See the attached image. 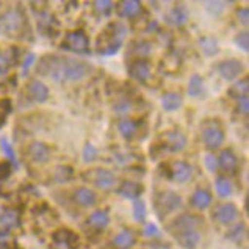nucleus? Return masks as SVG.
<instances>
[{
    "label": "nucleus",
    "mask_w": 249,
    "mask_h": 249,
    "mask_svg": "<svg viewBox=\"0 0 249 249\" xmlns=\"http://www.w3.org/2000/svg\"><path fill=\"white\" fill-rule=\"evenodd\" d=\"M118 129H119L121 135H123L124 138H132L138 130V124L135 123V121H132V119H124V121H121V123H119Z\"/></svg>",
    "instance_id": "nucleus-29"
},
{
    "label": "nucleus",
    "mask_w": 249,
    "mask_h": 249,
    "mask_svg": "<svg viewBox=\"0 0 249 249\" xmlns=\"http://www.w3.org/2000/svg\"><path fill=\"white\" fill-rule=\"evenodd\" d=\"M235 44H237L243 52H248V51H249V36H248V32H243V33H238V35H237Z\"/></svg>",
    "instance_id": "nucleus-41"
},
{
    "label": "nucleus",
    "mask_w": 249,
    "mask_h": 249,
    "mask_svg": "<svg viewBox=\"0 0 249 249\" xmlns=\"http://www.w3.org/2000/svg\"><path fill=\"white\" fill-rule=\"evenodd\" d=\"M28 159L35 163H46L51 159V147L41 141H33L28 146Z\"/></svg>",
    "instance_id": "nucleus-14"
},
{
    "label": "nucleus",
    "mask_w": 249,
    "mask_h": 249,
    "mask_svg": "<svg viewBox=\"0 0 249 249\" xmlns=\"http://www.w3.org/2000/svg\"><path fill=\"white\" fill-rule=\"evenodd\" d=\"M0 24H2V30L6 35L16 36V35H19L20 32L24 30L25 18L19 10H8L2 16V19H0Z\"/></svg>",
    "instance_id": "nucleus-4"
},
{
    "label": "nucleus",
    "mask_w": 249,
    "mask_h": 249,
    "mask_svg": "<svg viewBox=\"0 0 249 249\" xmlns=\"http://www.w3.org/2000/svg\"><path fill=\"white\" fill-rule=\"evenodd\" d=\"M74 201L82 207H92L97 202V195L94 193V190L82 187L74 191Z\"/></svg>",
    "instance_id": "nucleus-17"
},
{
    "label": "nucleus",
    "mask_w": 249,
    "mask_h": 249,
    "mask_svg": "<svg viewBox=\"0 0 249 249\" xmlns=\"http://www.w3.org/2000/svg\"><path fill=\"white\" fill-rule=\"evenodd\" d=\"M144 235L146 237H159L160 235L159 227L155 226V224H146V227H144Z\"/></svg>",
    "instance_id": "nucleus-44"
},
{
    "label": "nucleus",
    "mask_w": 249,
    "mask_h": 249,
    "mask_svg": "<svg viewBox=\"0 0 249 249\" xmlns=\"http://www.w3.org/2000/svg\"><path fill=\"white\" fill-rule=\"evenodd\" d=\"M207 8L213 14H219V13L223 11V8H224V3L223 2H209L207 3Z\"/></svg>",
    "instance_id": "nucleus-45"
},
{
    "label": "nucleus",
    "mask_w": 249,
    "mask_h": 249,
    "mask_svg": "<svg viewBox=\"0 0 249 249\" xmlns=\"http://www.w3.org/2000/svg\"><path fill=\"white\" fill-rule=\"evenodd\" d=\"M245 235H246V229H245V224H241V223L233 226L229 231V233H227V237L233 241H241L245 238Z\"/></svg>",
    "instance_id": "nucleus-35"
},
{
    "label": "nucleus",
    "mask_w": 249,
    "mask_h": 249,
    "mask_svg": "<svg viewBox=\"0 0 249 249\" xmlns=\"http://www.w3.org/2000/svg\"><path fill=\"white\" fill-rule=\"evenodd\" d=\"M168 20H169V24H173L176 27H182L187 24V20H188V11L187 8H183V6H176V8H173L169 11L168 14Z\"/></svg>",
    "instance_id": "nucleus-23"
},
{
    "label": "nucleus",
    "mask_w": 249,
    "mask_h": 249,
    "mask_svg": "<svg viewBox=\"0 0 249 249\" xmlns=\"http://www.w3.org/2000/svg\"><path fill=\"white\" fill-rule=\"evenodd\" d=\"M202 91H204V82H202V79L197 74L191 75L190 80H188V96L197 97V96L202 94Z\"/></svg>",
    "instance_id": "nucleus-27"
},
{
    "label": "nucleus",
    "mask_w": 249,
    "mask_h": 249,
    "mask_svg": "<svg viewBox=\"0 0 249 249\" xmlns=\"http://www.w3.org/2000/svg\"><path fill=\"white\" fill-rule=\"evenodd\" d=\"M92 6H94V11L97 14H108L115 3L110 2V0H97V2L92 3Z\"/></svg>",
    "instance_id": "nucleus-36"
},
{
    "label": "nucleus",
    "mask_w": 249,
    "mask_h": 249,
    "mask_svg": "<svg viewBox=\"0 0 249 249\" xmlns=\"http://www.w3.org/2000/svg\"><path fill=\"white\" fill-rule=\"evenodd\" d=\"M141 11V3L137 0H124V2L118 3V13L119 16L132 19L135 16H138Z\"/></svg>",
    "instance_id": "nucleus-19"
},
{
    "label": "nucleus",
    "mask_w": 249,
    "mask_h": 249,
    "mask_svg": "<svg viewBox=\"0 0 249 249\" xmlns=\"http://www.w3.org/2000/svg\"><path fill=\"white\" fill-rule=\"evenodd\" d=\"M27 89H28V94H30V97L35 102H46L49 99V89L46 85L39 80H32L28 83Z\"/></svg>",
    "instance_id": "nucleus-18"
},
{
    "label": "nucleus",
    "mask_w": 249,
    "mask_h": 249,
    "mask_svg": "<svg viewBox=\"0 0 249 249\" xmlns=\"http://www.w3.org/2000/svg\"><path fill=\"white\" fill-rule=\"evenodd\" d=\"M237 16H238V19L241 20V24H243V25H248V22H249V11H248V8H241V10H238Z\"/></svg>",
    "instance_id": "nucleus-46"
},
{
    "label": "nucleus",
    "mask_w": 249,
    "mask_h": 249,
    "mask_svg": "<svg viewBox=\"0 0 249 249\" xmlns=\"http://www.w3.org/2000/svg\"><path fill=\"white\" fill-rule=\"evenodd\" d=\"M82 157H83V160L87 161V163L94 161L96 157H97V149L92 146V144H87V146H85V149H83Z\"/></svg>",
    "instance_id": "nucleus-39"
},
{
    "label": "nucleus",
    "mask_w": 249,
    "mask_h": 249,
    "mask_svg": "<svg viewBox=\"0 0 249 249\" xmlns=\"http://www.w3.org/2000/svg\"><path fill=\"white\" fill-rule=\"evenodd\" d=\"M213 218H215L219 224H224V226L232 224L238 218V209H237V205H233L231 202L219 204L218 207L215 209Z\"/></svg>",
    "instance_id": "nucleus-8"
},
{
    "label": "nucleus",
    "mask_w": 249,
    "mask_h": 249,
    "mask_svg": "<svg viewBox=\"0 0 249 249\" xmlns=\"http://www.w3.org/2000/svg\"><path fill=\"white\" fill-rule=\"evenodd\" d=\"M218 72L221 74L223 79L226 80H233L243 72V65H241L240 60L231 58V60H224L218 65Z\"/></svg>",
    "instance_id": "nucleus-10"
},
{
    "label": "nucleus",
    "mask_w": 249,
    "mask_h": 249,
    "mask_svg": "<svg viewBox=\"0 0 249 249\" xmlns=\"http://www.w3.org/2000/svg\"><path fill=\"white\" fill-rule=\"evenodd\" d=\"M130 110H132V104H130L129 99H125V97L119 99V101L115 104V111L118 113V115H127Z\"/></svg>",
    "instance_id": "nucleus-38"
},
{
    "label": "nucleus",
    "mask_w": 249,
    "mask_h": 249,
    "mask_svg": "<svg viewBox=\"0 0 249 249\" xmlns=\"http://www.w3.org/2000/svg\"><path fill=\"white\" fill-rule=\"evenodd\" d=\"M163 141H165V146L169 149V151H182L187 144V137L179 132V130H169L163 135Z\"/></svg>",
    "instance_id": "nucleus-16"
},
{
    "label": "nucleus",
    "mask_w": 249,
    "mask_h": 249,
    "mask_svg": "<svg viewBox=\"0 0 249 249\" xmlns=\"http://www.w3.org/2000/svg\"><path fill=\"white\" fill-rule=\"evenodd\" d=\"M204 165L210 171V173H215V171L218 169V159L213 154H205L204 155Z\"/></svg>",
    "instance_id": "nucleus-40"
},
{
    "label": "nucleus",
    "mask_w": 249,
    "mask_h": 249,
    "mask_svg": "<svg viewBox=\"0 0 249 249\" xmlns=\"http://www.w3.org/2000/svg\"><path fill=\"white\" fill-rule=\"evenodd\" d=\"M127 35V27L123 22L108 25L97 39V49L102 55H111L119 51Z\"/></svg>",
    "instance_id": "nucleus-2"
},
{
    "label": "nucleus",
    "mask_w": 249,
    "mask_h": 249,
    "mask_svg": "<svg viewBox=\"0 0 249 249\" xmlns=\"http://www.w3.org/2000/svg\"><path fill=\"white\" fill-rule=\"evenodd\" d=\"M129 74H130L132 79L143 83V82L149 80V77H151V74H152V69H151V65H149V61L138 58L133 63H130Z\"/></svg>",
    "instance_id": "nucleus-11"
},
{
    "label": "nucleus",
    "mask_w": 249,
    "mask_h": 249,
    "mask_svg": "<svg viewBox=\"0 0 249 249\" xmlns=\"http://www.w3.org/2000/svg\"><path fill=\"white\" fill-rule=\"evenodd\" d=\"M215 188H216V193L221 196V197H227L232 195V182L229 179H226V177H218L216 179V183H215Z\"/></svg>",
    "instance_id": "nucleus-30"
},
{
    "label": "nucleus",
    "mask_w": 249,
    "mask_h": 249,
    "mask_svg": "<svg viewBox=\"0 0 249 249\" xmlns=\"http://www.w3.org/2000/svg\"><path fill=\"white\" fill-rule=\"evenodd\" d=\"M88 224L94 229H105L107 226L110 224V216L108 213L104 210H96L92 212L89 218H88Z\"/></svg>",
    "instance_id": "nucleus-22"
},
{
    "label": "nucleus",
    "mask_w": 249,
    "mask_h": 249,
    "mask_svg": "<svg viewBox=\"0 0 249 249\" xmlns=\"http://www.w3.org/2000/svg\"><path fill=\"white\" fill-rule=\"evenodd\" d=\"M53 240H55V245L58 246V248H61V249H71V248L74 246L77 238H75V235L71 231H60V232L55 233Z\"/></svg>",
    "instance_id": "nucleus-24"
},
{
    "label": "nucleus",
    "mask_w": 249,
    "mask_h": 249,
    "mask_svg": "<svg viewBox=\"0 0 249 249\" xmlns=\"http://www.w3.org/2000/svg\"><path fill=\"white\" fill-rule=\"evenodd\" d=\"M237 110L241 115H248L249 111V101H248V96H243V97H238L237 99Z\"/></svg>",
    "instance_id": "nucleus-42"
},
{
    "label": "nucleus",
    "mask_w": 249,
    "mask_h": 249,
    "mask_svg": "<svg viewBox=\"0 0 249 249\" xmlns=\"http://www.w3.org/2000/svg\"><path fill=\"white\" fill-rule=\"evenodd\" d=\"M248 91H249V87H248V79H243L240 80L238 83H235L231 89V94L235 96L237 99L238 97H243V96H248Z\"/></svg>",
    "instance_id": "nucleus-34"
},
{
    "label": "nucleus",
    "mask_w": 249,
    "mask_h": 249,
    "mask_svg": "<svg viewBox=\"0 0 249 249\" xmlns=\"http://www.w3.org/2000/svg\"><path fill=\"white\" fill-rule=\"evenodd\" d=\"M182 105V97L177 92H166L161 97V107L166 111H174Z\"/></svg>",
    "instance_id": "nucleus-26"
},
{
    "label": "nucleus",
    "mask_w": 249,
    "mask_h": 249,
    "mask_svg": "<svg viewBox=\"0 0 249 249\" xmlns=\"http://www.w3.org/2000/svg\"><path fill=\"white\" fill-rule=\"evenodd\" d=\"M35 60H36V55L35 53H27L25 58L22 61V74H27L28 69H30V66L35 63Z\"/></svg>",
    "instance_id": "nucleus-43"
},
{
    "label": "nucleus",
    "mask_w": 249,
    "mask_h": 249,
    "mask_svg": "<svg viewBox=\"0 0 249 249\" xmlns=\"http://www.w3.org/2000/svg\"><path fill=\"white\" fill-rule=\"evenodd\" d=\"M85 177L101 190H110V188L115 187V183H116L115 174H113L110 169H105V168L92 169L91 173H87Z\"/></svg>",
    "instance_id": "nucleus-5"
},
{
    "label": "nucleus",
    "mask_w": 249,
    "mask_h": 249,
    "mask_svg": "<svg viewBox=\"0 0 249 249\" xmlns=\"http://www.w3.org/2000/svg\"><path fill=\"white\" fill-rule=\"evenodd\" d=\"M218 159V168H221L224 173L227 174H232L235 173L237 168H238V159L237 155L233 154L231 149H224V151L219 154Z\"/></svg>",
    "instance_id": "nucleus-15"
},
{
    "label": "nucleus",
    "mask_w": 249,
    "mask_h": 249,
    "mask_svg": "<svg viewBox=\"0 0 249 249\" xmlns=\"http://www.w3.org/2000/svg\"><path fill=\"white\" fill-rule=\"evenodd\" d=\"M210 204H212V195L207 190L199 188L191 196V205L197 210H205L207 207H210Z\"/></svg>",
    "instance_id": "nucleus-20"
},
{
    "label": "nucleus",
    "mask_w": 249,
    "mask_h": 249,
    "mask_svg": "<svg viewBox=\"0 0 249 249\" xmlns=\"http://www.w3.org/2000/svg\"><path fill=\"white\" fill-rule=\"evenodd\" d=\"M191 174H193V168H191V165H188L187 161L177 160L169 165V176H171V179L177 183H185L187 180H190Z\"/></svg>",
    "instance_id": "nucleus-9"
},
{
    "label": "nucleus",
    "mask_w": 249,
    "mask_h": 249,
    "mask_svg": "<svg viewBox=\"0 0 249 249\" xmlns=\"http://www.w3.org/2000/svg\"><path fill=\"white\" fill-rule=\"evenodd\" d=\"M141 191H143V187H141L140 183L127 180L123 183V187L119 188V195L127 199H137L141 195Z\"/></svg>",
    "instance_id": "nucleus-25"
},
{
    "label": "nucleus",
    "mask_w": 249,
    "mask_h": 249,
    "mask_svg": "<svg viewBox=\"0 0 249 249\" xmlns=\"http://www.w3.org/2000/svg\"><path fill=\"white\" fill-rule=\"evenodd\" d=\"M151 52H152V44L147 41L135 42L130 49V55H137V56H147Z\"/></svg>",
    "instance_id": "nucleus-31"
},
{
    "label": "nucleus",
    "mask_w": 249,
    "mask_h": 249,
    "mask_svg": "<svg viewBox=\"0 0 249 249\" xmlns=\"http://www.w3.org/2000/svg\"><path fill=\"white\" fill-rule=\"evenodd\" d=\"M202 226V219L196 216V215H190V213H185L180 215L176 219L171 226V232H179V231H188V229H199Z\"/></svg>",
    "instance_id": "nucleus-12"
},
{
    "label": "nucleus",
    "mask_w": 249,
    "mask_h": 249,
    "mask_svg": "<svg viewBox=\"0 0 249 249\" xmlns=\"http://www.w3.org/2000/svg\"><path fill=\"white\" fill-rule=\"evenodd\" d=\"M202 141L209 149H218L224 141V132L218 123H209L202 129Z\"/></svg>",
    "instance_id": "nucleus-6"
},
{
    "label": "nucleus",
    "mask_w": 249,
    "mask_h": 249,
    "mask_svg": "<svg viewBox=\"0 0 249 249\" xmlns=\"http://www.w3.org/2000/svg\"><path fill=\"white\" fill-rule=\"evenodd\" d=\"M38 72L55 82H80L87 79L91 68L80 60L61 55H46L39 60Z\"/></svg>",
    "instance_id": "nucleus-1"
},
{
    "label": "nucleus",
    "mask_w": 249,
    "mask_h": 249,
    "mask_svg": "<svg viewBox=\"0 0 249 249\" xmlns=\"http://www.w3.org/2000/svg\"><path fill=\"white\" fill-rule=\"evenodd\" d=\"M0 146H2V152L11 160V163L16 165V154H14V149L10 144V141L6 140V138H2V140H0Z\"/></svg>",
    "instance_id": "nucleus-37"
},
{
    "label": "nucleus",
    "mask_w": 249,
    "mask_h": 249,
    "mask_svg": "<svg viewBox=\"0 0 249 249\" xmlns=\"http://www.w3.org/2000/svg\"><path fill=\"white\" fill-rule=\"evenodd\" d=\"M174 237L179 241V245L185 249H195L199 245V241H201V232H199V229L179 231L174 232Z\"/></svg>",
    "instance_id": "nucleus-13"
},
{
    "label": "nucleus",
    "mask_w": 249,
    "mask_h": 249,
    "mask_svg": "<svg viewBox=\"0 0 249 249\" xmlns=\"http://www.w3.org/2000/svg\"><path fill=\"white\" fill-rule=\"evenodd\" d=\"M61 47L65 51L75 52V53H88L89 52V42L88 36L83 30L69 32L61 42Z\"/></svg>",
    "instance_id": "nucleus-3"
},
{
    "label": "nucleus",
    "mask_w": 249,
    "mask_h": 249,
    "mask_svg": "<svg viewBox=\"0 0 249 249\" xmlns=\"http://www.w3.org/2000/svg\"><path fill=\"white\" fill-rule=\"evenodd\" d=\"M0 224L13 229V227H18L19 224V213L16 210H5L2 215H0Z\"/></svg>",
    "instance_id": "nucleus-28"
},
{
    "label": "nucleus",
    "mask_w": 249,
    "mask_h": 249,
    "mask_svg": "<svg viewBox=\"0 0 249 249\" xmlns=\"http://www.w3.org/2000/svg\"><path fill=\"white\" fill-rule=\"evenodd\" d=\"M133 218L137 219V221H144V218H146V205L140 197H137L133 201Z\"/></svg>",
    "instance_id": "nucleus-33"
},
{
    "label": "nucleus",
    "mask_w": 249,
    "mask_h": 249,
    "mask_svg": "<svg viewBox=\"0 0 249 249\" xmlns=\"http://www.w3.org/2000/svg\"><path fill=\"white\" fill-rule=\"evenodd\" d=\"M113 245H115L118 249H130L135 245L133 232L129 231V229L121 231L119 233H116L115 238H113Z\"/></svg>",
    "instance_id": "nucleus-21"
},
{
    "label": "nucleus",
    "mask_w": 249,
    "mask_h": 249,
    "mask_svg": "<svg viewBox=\"0 0 249 249\" xmlns=\"http://www.w3.org/2000/svg\"><path fill=\"white\" fill-rule=\"evenodd\" d=\"M199 47H201V51L209 56L215 55L218 52V42L210 36H205L199 41Z\"/></svg>",
    "instance_id": "nucleus-32"
},
{
    "label": "nucleus",
    "mask_w": 249,
    "mask_h": 249,
    "mask_svg": "<svg viewBox=\"0 0 249 249\" xmlns=\"http://www.w3.org/2000/svg\"><path fill=\"white\" fill-rule=\"evenodd\" d=\"M180 196L174 193V191H163L157 196V202H155V207L160 215H168V213L174 212L176 209L180 207Z\"/></svg>",
    "instance_id": "nucleus-7"
}]
</instances>
